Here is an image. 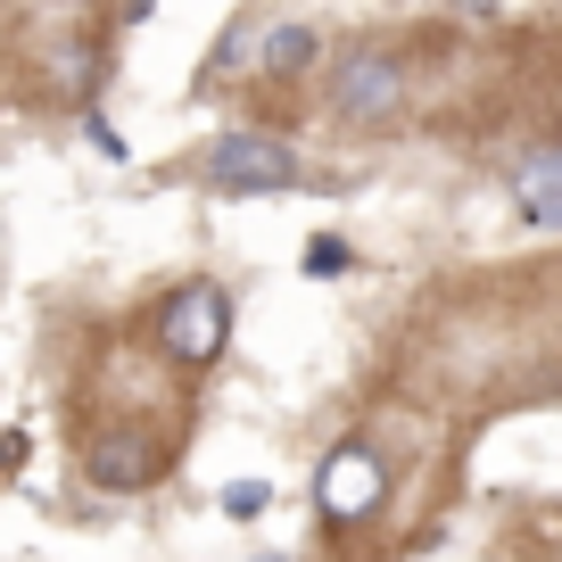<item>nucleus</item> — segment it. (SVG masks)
Segmentation results:
<instances>
[{"mask_svg": "<svg viewBox=\"0 0 562 562\" xmlns=\"http://www.w3.org/2000/svg\"><path fill=\"white\" fill-rule=\"evenodd\" d=\"M299 273H306V281H348V273H356V248L339 240V232H315V240L299 248Z\"/></svg>", "mask_w": 562, "mask_h": 562, "instance_id": "8", "label": "nucleus"}, {"mask_svg": "<svg viewBox=\"0 0 562 562\" xmlns=\"http://www.w3.org/2000/svg\"><path fill=\"white\" fill-rule=\"evenodd\" d=\"M83 133H91V149H100V158H124V133H116V124H108V116H91Z\"/></svg>", "mask_w": 562, "mask_h": 562, "instance_id": "10", "label": "nucleus"}, {"mask_svg": "<svg viewBox=\"0 0 562 562\" xmlns=\"http://www.w3.org/2000/svg\"><path fill=\"white\" fill-rule=\"evenodd\" d=\"M381 496H389L381 447H372L364 430H348V439L315 463V513H323L331 529H356V521H372V513H381Z\"/></svg>", "mask_w": 562, "mask_h": 562, "instance_id": "2", "label": "nucleus"}, {"mask_svg": "<svg viewBox=\"0 0 562 562\" xmlns=\"http://www.w3.org/2000/svg\"><path fill=\"white\" fill-rule=\"evenodd\" d=\"M315 58H323L315 25H273V42H265V75H306Z\"/></svg>", "mask_w": 562, "mask_h": 562, "instance_id": "7", "label": "nucleus"}, {"mask_svg": "<svg viewBox=\"0 0 562 562\" xmlns=\"http://www.w3.org/2000/svg\"><path fill=\"white\" fill-rule=\"evenodd\" d=\"M207 182L224 199H265V191H299L306 182V166H299V149L290 140H273V133H215V149H207Z\"/></svg>", "mask_w": 562, "mask_h": 562, "instance_id": "4", "label": "nucleus"}, {"mask_svg": "<svg viewBox=\"0 0 562 562\" xmlns=\"http://www.w3.org/2000/svg\"><path fill=\"white\" fill-rule=\"evenodd\" d=\"M397 108H405V67H397V50L356 42V50L331 67V116L348 124V133H381Z\"/></svg>", "mask_w": 562, "mask_h": 562, "instance_id": "3", "label": "nucleus"}, {"mask_svg": "<svg viewBox=\"0 0 562 562\" xmlns=\"http://www.w3.org/2000/svg\"><path fill=\"white\" fill-rule=\"evenodd\" d=\"M67 9H83V0H67Z\"/></svg>", "mask_w": 562, "mask_h": 562, "instance_id": "14", "label": "nucleus"}, {"mask_svg": "<svg viewBox=\"0 0 562 562\" xmlns=\"http://www.w3.org/2000/svg\"><path fill=\"white\" fill-rule=\"evenodd\" d=\"M265 505H273V488H265V480H232V488H224V513H232V521H257Z\"/></svg>", "mask_w": 562, "mask_h": 562, "instance_id": "9", "label": "nucleus"}, {"mask_svg": "<svg viewBox=\"0 0 562 562\" xmlns=\"http://www.w3.org/2000/svg\"><path fill=\"white\" fill-rule=\"evenodd\" d=\"M18 463H25V430H0V480L18 472Z\"/></svg>", "mask_w": 562, "mask_h": 562, "instance_id": "11", "label": "nucleus"}, {"mask_svg": "<svg viewBox=\"0 0 562 562\" xmlns=\"http://www.w3.org/2000/svg\"><path fill=\"white\" fill-rule=\"evenodd\" d=\"M513 215L529 232H562V140H538L521 166H513Z\"/></svg>", "mask_w": 562, "mask_h": 562, "instance_id": "6", "label": "nucleus"}, {"mask_svg": "<svg viewBox=\"0 0 562 562\" xmlns=\"http://www.w3.org/2000/svg\"><path fill=\"white\" fill-rule=\"evenodd\" d=\"M456 9H496V0H456Z\"/></svg>", "mask_w": 562, "mask_h": 562, "instance_id": "12", "label": "nucleus"}, {"mask_svg": "<svg viewBox=\"0 0 562 562\" xmlns=\"http://www.w3.org/2000/svg\"><path fill=\"white\" fill-rule=\"evenodd\" d=\"M149 331H158L166 364H182V372L215 364L224 339H232V290H224V281H207V273H191L182 290H166V306H158Z\"/></svg>", "mask_w": 562, "mask_h": 562, "instance_id": "1", "label": "nucleus"}, {"mask_svg": "<svg viewBox=\"0 0 562 562\" xmlns=\"http://www.w3.org/2000/svg\"><path fill=\"white\" fill-rule=\"evenodd\" d=\"M83 472L100 480V488H116V496H140V488H158L166 480V439H149V430H100V439L83 447Z\"/></svg>", "mask_w": 562, "mask_h": 562, "instance_id": "5", "label": "nucleus"}, {"mask_svg": "<svg viewBox=\"0 0 562 562\" xmlns=\"http://www.w3.org/2000/svg\"><path fill=\"white\" fill-rule=\"evenodd\" d=\"M257 562H290V554H257Z\"/></svg>", "mask_w": 562, "mask_h": 562, "instance_id": "13", "label": "nucleus"}]
</instances>
